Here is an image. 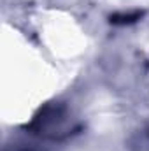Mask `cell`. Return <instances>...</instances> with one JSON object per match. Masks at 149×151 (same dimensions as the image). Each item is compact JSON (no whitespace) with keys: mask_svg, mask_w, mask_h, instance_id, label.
<instances>
[{"mask_svg":"<svg viewBox=\"0 0 149 151\" xmlns=\"http://www.w3.org/2000/svg\"><path fill=\"white\" fill-rule=\"evenodd\" d=\"M142 16V12H133V14H114L111 16V23L114 25H130L133 21H137Z\"/></svg>","mask_w":149,"mask_h":151,"instance_id":"cell-1","label":"cell"}]
</instances>
